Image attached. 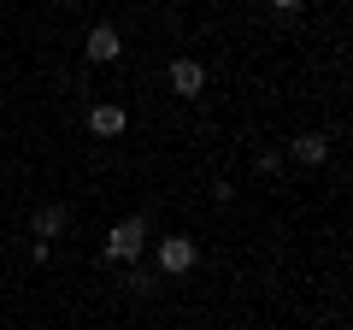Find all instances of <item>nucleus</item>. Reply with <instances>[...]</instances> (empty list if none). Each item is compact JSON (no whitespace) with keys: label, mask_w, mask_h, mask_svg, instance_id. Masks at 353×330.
Here are the masks:
<instances>
[{"label":"nucleus","mask_w":353,"mask_h":330,"mask_svg":"<svg viewBox=\"0 0 353 330\" xmlns=\"http://www.w3.org/2000/svg\"><path fill=\"white\" fill-rule=\"evenodd\" d=\"M88 130H94V136H124L130 118H124V106H94V113H88Z\"/></svg>","instance_id":"39448f33"},{"label":"nucleus","mask_w":353,"mask_h":330,"mask_svg":"<svg viewBox=\"0 0 353 330\" xmlns=\"http://www.w3.org/2000/svg\"><path fill=\"white\" fill-rule=\"evenodd\" d=\"M189 266H194V242H189V236H159V271L183 278Z\"/></svg>","instance_id":"7ed1b4c3"},{"label":"nucleus","mask_w":353,"mask_h":330,"mask_svg":"<svg viewBox=\"0 0 353 330\" xmlns=\"http://www.w3.org/2000/svg\"><path fill=\"white\" fill-rule=\"evenodd\" d=\"M141 242H148V224H141V218H124V224H112V230H106V260L130 266V260L141 254Z\"/></svg>","instance_id":"f257e3e1"},{"label":"nucleus","mask_w":353,"mask_h":330,"mask_svg":"<svg viewBox=\"0 0 353 330\" xmlns=\"http://www.w3.org/2000/svg\"><path fill=\"white\" fill-rule=\"evenodd\" d=\"M83 53H88L94 65H112L118 53H124V36H118L112 24H94V30H88V41H83Z\"/></svg>","instance_id":"f03ea898"},{"label":"nucleus","mask_w":353,"mask_h":330,"mask_svg":"<svg viewBox=\"0 0 353 330\" xmlns=\"http://www.w3.org/2000/svg\"><path fill=\"white\" fill-rule=\"evenodd\" d=\"M65 218H71V213H65V206H36V224H30V230H36V242L59 236V230H65Z\"/></svg>","instance_id":"0eeeda50"},{"label":"nucleus","mask_w":353,"mask_h":330,"mask_svg":"<svg viewBox=\"0 0 353 330\" xmlns=\"http://www.w3.org/2000/svg\"><path fill=\"white\" fill-rule=\"evenodd\" d=\"M289 153H294L301 165H324V159H330V142L318 136V130H306V136H294V148H289Z\"/></svg>","instance_id":"423d86ee"},{"label":"nucleus","mask_w":353,"mask_h":330,"mask_svg":"<svg viewBox=\"0 0 353 330\" xmlns=\"http://www.w3.org/2000/svg\"><path fill=\"white\" fill-rule=\"evenodd\" d=\"M271 6H277V12H294V6H301V0H271Z\"/></svg>","instance_id":"6e6552de"},{"label":"nucleus","mask_w":353,"mask_h":330,"mask_svg":"<svg viewBox=\"0 0 353 330\" xmlns=\"http://www.w3.org/2000/svg\"><path fill=\"white\" fill-rule=\"evenodd\" d=\"M171 89H176V95H201V89H206V65L171 59Z\"/></svg>","instance_id":"20e7f679"}]
</instances>
